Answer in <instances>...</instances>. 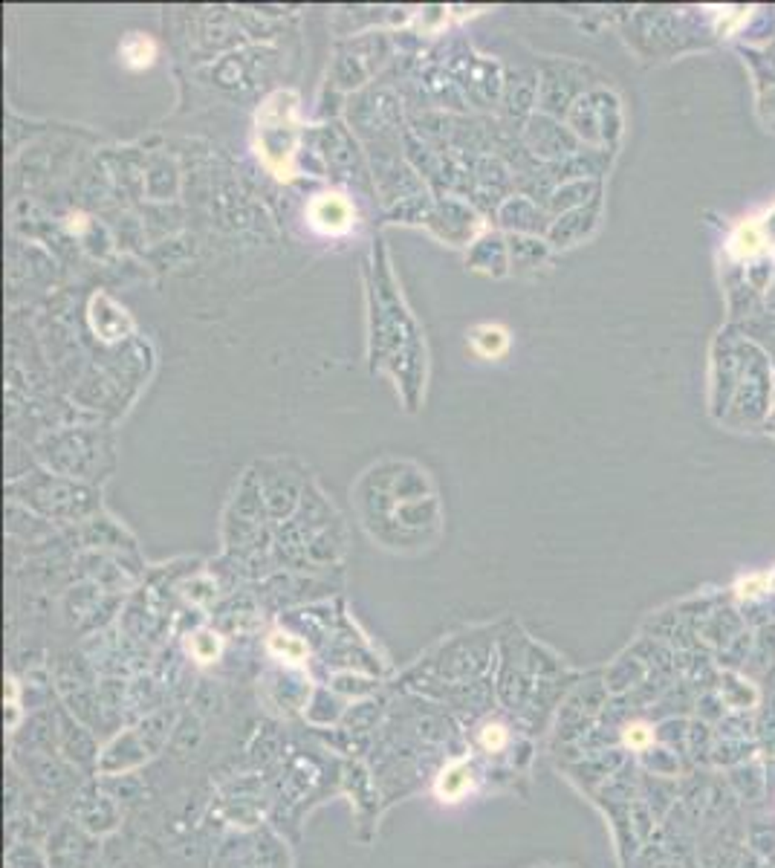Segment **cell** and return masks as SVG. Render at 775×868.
Here are the masks:
<instances>
[{
  "mask_svg": "<svg viewBox=\"0 0 775 868\" xmlns=\"http://www.w3.org/2000/svg\"><path fill=\"white\" fill-rule=\"evenodd\" d=\"M119 53H121V61H125L131 70H145V67L154 64V58H157L154 41L140 35V33H131L125 41H121Z\"/></svg>",
  "mask_w": 775,
  "mask_h": 868,
  "instance_id": "cell-7",
  "label": "cell"
},
{
  "mask_svg": "<svg viewBox=\"0 0 775 868\" xmlns=\"http://www.w3.org/2000/svg\"><path fill=\"white\" fill-rule=\"evenodd\" d=\"M257 133V154H261L266 169L281 177H293V160L298 148V99L290 90L269 96L255 119Z\"/></svg>",
  "mask_w": 775,
  "mask_h": 868,
  "instance_id": "cell-1",
  "label": "cell"
},
{
  "mask_svg": "<svg viewBox=\"0 0 775 868\" xmlns=\"http://www.w3.org/2000/svg\"><path fill=\"white\" fill-rule=\"evenodd\" d=\"M469 345H472V350L480 356V359H500V356H507V350H509V330L504 327V325H492V322H486V325H478L472 333H469Z\"/></svg>",
  "mask_w": 775,
  "mask_h": 868,
  "instance_id": "cell-6",
  "label": "cell"
},
{
  "mask_svg": "<svg viewBox=\"0 0 775 868\" xmlns=\"http://www.w3.org/2000/svg\"><path fill=\"white\" fill-rule=\"evenodd\" d=\"M764 229L758 223H741L738 226V232H735V238H732V249L738 252V255H743V258H750V255H755L758 249L764 247Z\"/></svg>",
  "mask_w": 775,
  "mask_h": 868,
  "instance_id": "cell-11",
  "label": "cell"
},
{
  "mask_svg": "<svg viewBox=\"0 0 775 868\" xmlns=\"http://www.w3.org/2000/svg\"><path fill=\"white\" fill-rule=\"evenodd\" d=\"M767 585H770L767 576H752V579H747V582L741 585V593H747V597H755V593H761Z\"/></svg>",
  "mask_w": 775,
  "mask_h": 868,
  "instance_id": "cell-15",
  "label": "cell"
},
{
  "mask_svg": "<svg viewBox=\"0 0 775 868\" xmlns=\"http://www.w3.org/2000/svg\"><path fill=\"white\" fill-rule=\"evenodd\" d=\"M478 744L486 753H504L509 744V729L504 724H483L478 733Z\"/></svg>",
  "mask_w": 775,
  "mask_h": 868,
  "instance_id": "cell-12",
  "label": "cell"
},
{
  "mask_svg": "<svg viewBox=\"0 0 775 868\" xmlns=\"http://www.w3.org/2000/svg\"><path fill=\"white\" fill-rule=\"evenodd\" d=\"M475 779H472V770H469L466 761H449V765L440 770L437 775V785H434V794L440 802H460L469 790H472Z\"/></svg>",
  "mask_w": 775,
  "mask_h": 868,
  "instance_id": "cell-4",
  "label": "cell"
},
{
  "mask_svg": "<svg viewBox=\"0 0 775 868\" xmlns=\"http://www.w3.org/2000/svg\"><path fill=\"white\" fill-rule=\"evenodd\" d=\"M307 223L325 238H342L354 229L356 209L342 191H322L307 206Z\"/></svg>",
  "mask_w": 775,
  "mask_h": 868,
  "instance_id": "cell-3",
  "label": "cell"
},
{
  "mask_svg": "<svg viewBox=\"0 0 775 868\" xmlns=\"http://www.w3.org/2000/svg\"><path fill=\"white\" fill-rule=\"evenodd\" d=\"M509 255H512V269L515 272H527V269H533V267H538L544 261L547 249H544V243L536 240V238L515 235L509 240Z\"/></svg>",
  "mask_w": 775,
  "mask_h": 868,
  "instance_id": "cell-8",
  "label": "cell"
},
{
  "mask_svg": "<svg viewBox=\"0 0 775 868\" xmlns=\"http://www.w3.org/2000/svg\"><path fill=\"white\" fill-rule=\"evenodd\" d=\"M191 654L200 663H211L220 654V639L211 634V631H200V634H194V639H191Z\"/></svg>",
  "mask_w": 775,
  "mask_h": 868,
  "instance_id": "cell-13",
  "label": "cell"
},
{
  "mask_svg": "<svg viewBox=\"0 0 775 868\" xmlns=\"http://www.w3.org/2000/svg\"><path fill=\"white\" fill-rule=\"evenodd\" d=\"M269 651L276 654V658H281L284 663H293V666L307 660V643L298 639V637H293V634H281V631L272 634L269 637Z\"/></svg>",
  "mask_w": 775,
  "mask_h": 868,
  "instance_id": "cell-9",
  "label": "cell"
},
{
  "mask_svg": "<svg viewBox=\"0 0 775 868\" xmlns=\"http://www.w3.org/2000/svg\"><path fill=\"white\" fill-rule=\"evenodd\" d=\"M417 330L414 322L402 310V301L397 298L393 289H376V307H373V365L376 359L397 356V342L400 347L414 345L417 347Z\"/></svg>",
  "mask_w": 775,
  "mask_h": 868,
  "instance_id": "cell-2",
  "label": "cell"
},
{
  "mask_svg": "<svg viewBox=\"0 0 775 868\" xmlns=\"http://www.w3.org/2000/svg\"><path fill=\"white\" fill-rule=\"evenodd\" d=\"M527 209H533V206H529V200H524V197H515V200H509L504 209H500V223H504L507 229H518V232L541 229V223L529 220Z\"/></svg>",
  "mask_w": 775,
  "mask_h": 868,
  "instance_id": "cell-10",
  "label": "cell"
},
{
  "mask_svg": "<svg viewBox=\"0 0 775 868\" xmlns=\"http://www.w3.org/2000/svg\"><path fill=\"white\" fill-rule=\"evenodd\" d=\"M651 741H654V733H651V727H645V724H631V727H625V747H631V750H648Z\"/></svg>",
  "mask_w": 775,
  "mask_h": 868,
  "instance_id": "cell-14",
  "label": "cell"
},
{
  "mask_svg": "<svg viewBox=\"0 0 775 868\" xmlns=\"http://www.w3.org/2000/svg\"><path fill=\"white\" fill-rule=\"evenodd\" d=\"M469 267L472 269H480V272H489V276H504L507 272V247L504 240L498 235H483L472 252H469Z\"/></svg>",
  "mask_w": 775,
  "mask_h": 868,
  "instance_id": "cell-5",
  "label": "cell"
}]
</instances>
